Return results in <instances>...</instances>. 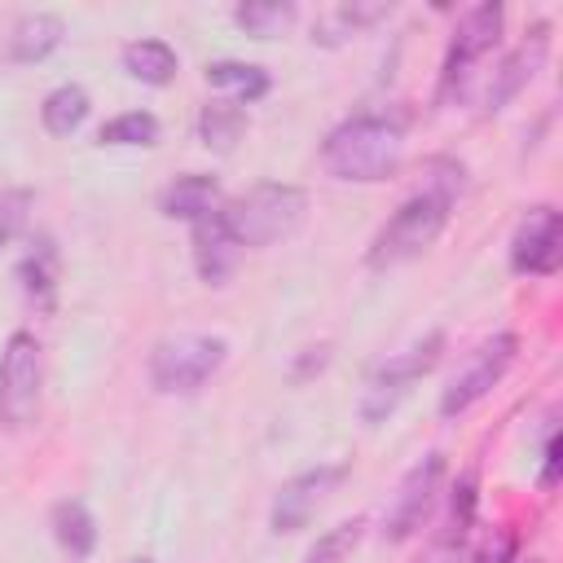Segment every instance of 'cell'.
Instances as JSON below:
<instances>
[{
	"label": "cell",
	"instance_id": "cell-1",
	"mask_svg": "<svg viewBox=\"0 0 563 563\" xmlns=\"http://www.w3.org/2000/svg\"><path fill=\"white\" fill-rule=\"evenodd\" d=\"M457 194H462V163H453V158H431L422 189L409 194V198L391 211V220L374 233V242H369V251H365V264L383 273V268H396V264L422 255V251L444 233L449 207H453Z\"/></svg>",
	"mask_w": 563,
	"mask_h": 563
},
{
	"label": "cell",
	"instance_id": "cell-2",
	"mask_svg": "<svg viewBox=\"0 0 563 563\" xmlns=\"http://www.w3.org/2000/svg\"><path fill=\"white\" fill-rule=\"evenodd\" d=\"M405 132L387 114H352L321 141V167L347 185H378L400 172Z\"/></svg>",
	"mask_w": 563,
	"mask_h": 563
},
{
	"label": "cell",
	"instance_id": "cell-3",
	"mask_svg": "<svg viewBox=\"0 0 563 563\" xmlns=\"http://www.w3.org/2000/svg\"><path fill=\"white\" fill-rule=\"evenodd\" d=\"M303 211H308V194L299 185L264 180L242 198H233L229 207H220V220L238 246H273L299 229Z\"/></svg>",
	"mask_w": 563,
	"mask_h": 563
},
{
	"label": "cell",
	"instance_id": "cell-4",
	"mask_svg": "<svg viewBox=\"0 0 563 563\" xmlns=\"http://www.w3.org/2000/svg\"><path fill=\"white\" fill-rule=\"evenodd\" d=\"M224 361H229L224 334L185 330V334H167L154 343L145 374H150V387L163 396H194L198 387H207L220 374Z\"/></svg>",
	"mask_w": 563,
	"mask_h": 563
},
{
	"label": "cell",
	"instance_id": "cell-5",
	"mask_svg": "<svg viewBox=\"0 0 563 563\" xmlns=\"http://www.w3.org/2000/svg\"><path fill=\"white\" fill-rule=\"evenodd\" d=\"M440 347H444V334L431 330L422 343H413V347L387 356V361L365 378V391H361V418H365L369 427L387 422V418L400 409V400L413 391V383L440 361Z\"/></svg>",
	"mask_w": 563,
	"mask_h": 563
},
{
	"label": "cell",
	"instance_id": "cell-6",
	"mask_svg": "<svg viewBox=\"0 0 563 563\" xmlns=\"http://www.w3.org/2000/svg\"><path fill=\"white\" fill-rule=\"evenodd\" d=\"M501 18H506V9H501L497 0H484V4L466 9V18L457 22V31H453V40H449L444 66H440V92H435L440 106L466 92L475 66H479V62L497 48V40H501Z\"/></svg>",
	"mask_w": 563,
	"mask_h": 563
},
{
	"label": "cell",
	"instance_id": "cell-7",
	"mask_svg": "<svg viewBox=\"0 0 563 563\" xmlns=\"http://www.w3.org/2000/svg\"><path fill=\"white\" fill-rule=\"evenodd\" d=\"M40 383H44V356L35 334L13 330L0 352V427H26L40 413Z\"/></svg>",
	"mask_w": 563,
	"mask_h": 563
},
{
	"label": "cell",
	"instance_id": "cell-8",
	"mask_svg": "<svg viewBox=\"0 0 563 563\" xmlns=\"http://www.w3.org/2000/svg\"><path fill=\"white\" fill-rule=\"evenodd\" d=\"M515 352H519V339H515L510 330L484 339V343L466 356V365L444 383V391H440V418H457V413H466L471 405H479V400L506 378V369L515 365Z\"/></svg>",
	"mask_w": 563,
	"mask_h": 563
},
{
	"label": "cell",
	"instance_id": "cell-9",
	"mask_svg": "<svg viewBox=\"0 0 563 563\" xmlns=\"http://www.w3.org/2000/svg\"><path fill=\"white\" fill-rule=\"evenodd\" d=\"M440 479H444V457L440 453H427L422 462H413L405 471V479L396 484V493L387 501V515H383V541H391V545L409 541L427 523V515L435 506V493H440Z\"/></svg>",
	"mask_w": 563,
	"mask_h": 563
},
{
	"label": "cell",
	"instance_id": "cell-10",
	"mask_svg": "<svg viewBox=\"0 0 563 563\" xmlns=\"http://www.w3.org/2000/svg\"><path fill=\"white\" fill-rule=\"evenodd\" d=\"M347 475V466H312V471H303V475H295V479H286L282 488H277V497H273V510H268V528L282 537V532H299V528H308V519L325 506V497L339 488V479Z\"/></svg>",
	"mask_w": 563,
	"mask_h": 563
},
{
	"label": "cell",
	"instance_id": "cell-11",
	"mask_svg": "<svg viewBox=\"0 0 563 563\" xmlns=\"http://www.w3.org/2000/svg\"><path fill=\"white\" fill-rule=\"evenodd\" d=\"M563 260V216L554 207H532L510 238V268L523 277H550Z\"/></svg>",
	"mask_w": 563,
	"mask_h": 563
},
{
	"label": "cell",
	"instance_id": "cell-12",
	"mask_svg": "<svg viewBox=\"0 0 563 563\" xmlns=\"http://www.w3.org/2000/svg\"><path fill=\"white\" fill-rule=\"evenodd\" d=\"M545 53H550V26H545V22H532L528 35L519 40V48H510V53L501 57V66L493 70V79H488V88H484V114H497V110L541 70Z\"/></svg>",
	"mask_w": 563,
	"mask_h": 563
},
{
	"label": "cell",
	"instance_id": "cell-13",
	"mask_svg": "<svg viewBox=\"0 0 563 563\" xmlns=\"http://www.w3.org/2000/svg\"><path fill=\"white\" fill-rule=\"evenodd\" d=\"M158 211L167 220H207L220 211V180L216 176H202V172H189V176H176L163 194H158Z\"/></svg>",
	"mask_w": 563,
	"mask_h": 563
},
{
	"label": "cell",
	"instance_id": "cell-14",
	"mask_svg": "<svg viewBox=\"0 0 563 563\" xmlns=\"http://www.w3.org/2000/svg\"><path fill=\"white\" fill-rule=\"evenodd\" d=\"M238 251H242V246L229 238L220 211L194 224V268H198V277H202L207 286H224V282H229V273H233V264H238Z\"/></svg>",
	"mask_w": 563,
	"mask_h": 563
},
{
	"label": "cell",
	"instance_id": "cell-15",
	"mask_svg": "<svg viewBox=\"0 0 563 563\" xmlns=\"http://www.w3.org/2000/svg\"><path fill=\"white\" fill-rule=\"evenodd\" d=\"M387 13H391V4H387V0H356V4H334L330 13H321V18L312 22V40H317V44H343L347 35H356V31L374 26V22H383Z\"/></svg>",
	"mask_w": 563,
	"mask_h": 563
},
{
	"label": "cell",
	"instance_id": "cell-16",
	"mask_svg": "<svg viewBox=\"0 0 563 563\" xmlns=\"http://www.w3.org/2000/svg\"><path fill=\"white\" fill-rule=\"evenodd\" d=\"M66 35V22L57 13H26L9 35V62H44Z\"/></svg>",
	"mask_w": 563,
	"mask_h": 563
},
{
	"label": "cell",
	"instance_id": "cell-17",
	"mask_svg": "<svg viewBox=\"0 0 563 563\" xmlns=\"http://www.w3.org/2000/svg\"><path fill=\"white\" fill-rule=\"evenodd\" d=\"M176 66L180 62H176V48L167 40H132V44H123V70L132 79H141V84L163 88V84L176 79Z\"/></svg>",
	"mask_w": 563,
	"mask_h": 563
},
{
	"label": "cell",
	"instance_id": "cell-18",
	"mask_svg": "<svg viewBox=\"0 0 563 563\" xmlns=\"http://www.w3.org/2000/svg\"><path fill=\"white\" fill-rule=\"evenodd\" d=\"M53 537L70 559H88L97 550V519L84 501H57L53 506Z\"/></svg>",
	"mask_w": 563,
	"mask_h": 563
},
{
	"label": "cell",
	"instance_id": "cell-19",
	"mask_svg": "<svg viewBox=\"0 0 563 563\" xmlns=\"http://www.w3.org/2000/svg\"><path fill=\"white\" fill-rule=\"evenodd\" d=\"M88 110H92V101H88V92H84L79 84H57V88L44 97L40 119H44V132H48V136H70V132L84 128Z\"/></svg>",
	"mask_w": 563,
	"mask_h": 563
},
{
	"label": "cell",
	"instance_id": "cell-20",
	"mask_svg": "<svg viewBox=\"0 0 563 563\" xmlns=\"http://www.w3.org/2000/svg\"><path fill=\"white\" fill-rule=\"evenodd\" d=\"M242 128H246V110L238 101H207L198 114V141L207 150H233Z\"/></svg>",
	"mask_w": 563,
	"mask_h": 563
},
{
	"label": "cell",
	"instance_id": "cell-21",
	"mask_svg": "<svg viewBox=\"0 0 563 563\" xmlns=\"http://www.w3.org/2000/svg\"><path fill=\"white\" fill-rule=\"evenodd\" d=\"M295 18H299V9H295L290 0H251V4H238V9H233V22H238L246 35H255V40L282 35Z\"/></svg>",
	"mask_w": 563,
	"mask_h": 563
},
{
	"label": "cell",
	"instance_id": "cell-22",
	"mask_svg": "<svg viewBox=\"0 0 563 563\" xmlns=\"http://www.w3.org/2000/svg\"><path fill=\"white\" fill-rule=\"evenodd\" d=\"M207 84L233 92L238 106L260 101V97L268 92V75H264L260 66H251V62H211V66H207Z\"/></svg>",
	"mask_w": 563,
	"mask_h": 563
},
{
	"label": "cell",
	"instance_id": "cell-23",
	"mask_svg": "<svg viewBox=\"0 0 563 563\" xmlns=\"http://www.w3.org/2000/svg\"><path fill=\"white\" fill-rule=\"evenodd\" d=\"M53 268H57V255H53V242H35V251L18 264V277H22V290L40 303V308H53Z\"/></svg>",
	"mask_w": 563,
	"mask_h": 563
},
{
	"label": "cell",
	"instance_id": "cell-24",
	"mask_svg": "<svg viewBox=\"0 0 563 563\" xmlns=\"http://www.w3.org/2000/svg\"><path fill=\"white\" fill-rule=\"evenodd\" d=\"M101 145H154L158 141V119L150 110H128L101 123Z\"/></svg>",
	"mask_w": 563,
	"mask_h": 563
},
{
	"label": "cell",
	"instance_id": "cell-25",
	"mask_svg": "<svg viewBox=\"0 0 563 563\" xmlns=\"http://www.w3.org/2000/svg\"><path fill=\"white\" fill-rule=\"evenodd\" d=\"M361 519H347V523H334L330 532H321L317 537V545L308 550V559L303 563H347L352 559V550H356V541H361Z\"/></svg>",
	"mask_w": 563,
	"mask_h": 563
},
{
	"label": "cell",
	"instance_id": "cell-26",
	"mask_svg": "<svg viewBox=\"0 0 563 563\" xmlns=\"http://www.w3.org/2000/svg\"><path fill=\"white\" fill-rule=\"evenodd\" d=\"M26 207H31V194H26V189H9V194H0V246L22 229Z\"/></svg>",
	"mask_w": 563,
	"mask_h": 563
},
{
	"label": "cell",
	"instance_id": "cell-27",
	"mask_svg": "<svg viewBox=\"0 0 563 563\" xmlns=\"http://www.w3.org/2000/svg\"><path fill=\"white\" fill-rule=\"evenodd\" d=\"M541 457H545V466H541V488H554V484H559V435H554V431L545 435V453H541Z\"/></svg>",
	"mask_w": 563,
	"mask_h": 563
},
{
	"label": "cell",
	"instance_id": "cell-28",
	"mask_svg": "<svg viewBox=\"0 0 563 563\" xmlns=\"http://www.w3.org/2000/svg\"><path fill=\"white\" fill-rule=\"evenodd\" d=\"M510 559H515V537L510 532H497V545L488 541L479 550V563H510Z\"/></svg>",
	"mask_w": 563,
	"mask_h": 563
},
{
	"label": "cell",
	"instance_id": "cell-29",
	"mask_svg": "<svg viewBox=\"0 0 563 563\" xmlns=\"http://www.w3.org/2000/svg\"><path fill=\"white\" fill-rule=\"evenodd\" d=\"M128 563H154V559H128Z\"/></svg>",
	"mask_w": 563,
	"mask_h": 563
}]
</instances>
